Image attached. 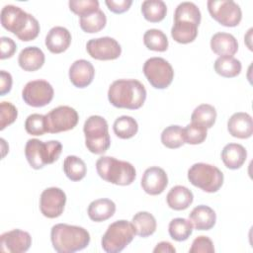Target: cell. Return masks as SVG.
<instances>
[{"label": "cell", "instance_id": "obj_30", "mask_svg": "<svg viewBox=\"0 0 253 253\" xmlns=\"http://www.w3.org/2000/svg\"><path fill=\"white\" fill-rule=\"evenodd\" d=\"M113 130L118 137L122 139H128L136 134L138 125L132 117L121 116L114 122Z\"/></svg>", "mask_w": 253, "mask_h": 253}, {"label": "cell", "instance_id": "obj_19", "mask_svg": "<svg viewBox=\"0 0 253 253\" xmlns=\"http://www.w3.org/2000/svg\"><path fill=\"white\" fill-rule=\"evenodd\" d=\"M71 43L70 32L60 26L53 27L45 37V46L51 53H61L65 51Z\"/></svg>", "mask_w": 253, "mask_h": 253}, {"label": "cell", "instance_id": "obj_41", "mask_svg": "<svg viewBox=\"0 0 253 253\" xmlns=\"http://www.w3.org/2000/svg\"><path fill=\"white\" fill-rule=\"evenodd\" d=\"M18 117L17 108L10 102L3 101L0 104V129L13 124Z\"/></svg>", "mask_w": 253, "mask_h": 253}, {"label": "cell", "instance_id": "obj_38", "mask_svg": "<svg viewBox=\"0 0 253 253\" xmlns=\"http://www.w3.org/2000/svg\"><path fill=\"white\" fill-rule=\"evenodd\" d=\"M208 128L200 124L191 123L184 128L185 143L189 144H200L203 143L208 134Z\"/></svg>", "mask_w": 253, "mask_h": 253}, {"label": "cell", "instance_id": "obj_1", "mask_svg": "<svg viewBox=\"0 0 253 253\" xmlns=\"http://www.w3.org/2000/svg\"><path fill=\"white\" fill-rule=\"evenodd\" d=\"M0 19L2 27L23 42L33 41L40 34L39 21L18 6H4L1 10Z\"/></svg>", "mask_w": 253, "mask_h": 253}, {"label": "cell", "instance_id": "obj_9", "mask_svg": "<svg viewBox=\"0 0 253 253\" xmlns=\"http://www.w3.org/2000/svg\"><path fill=\"white\" fill-rule=\"evenodd\" d=\"M143 73L156 89H165L173 81L174 70L171 64L162 57H150L143 64Z\"/></svg>", "mask_w": 253, "mask_h": 253}, {"label": "cell", "instance_id": "obj_17", "mask_svg": "<svg viewBox=\"0 0 253 253\" xmlns=\"http://www.w3.org/2000/svg\"><path fill=\"white\" fill-rule=\"evenodd\" d=\"M95 76L93 64L85 59L74 61L69 68V79L77 88H85L90 85Z\"/></svg>", "mask_w": 253, "mask_h": 253}, {"label": "cell", "instance_id": "obj_11", "mask_svg": "<svg viewBox=\"0 0 253 253\" xmlns=\"http://www.w3.org/2000/svg\"><path fill=\"white\" fill-rule=\"evenodd\" d=\"M47 132L58 133L76 126L79 116L75 109L69 106H58L45 115Z\"/></svg>", "mask_w": 253, "mask_h": 253}, {"label": "cell", "instance_id": "obj_43", "mask_svg": "<svg viewBox=\"0 0 253 253\" xmlns=\"http://www.w3.org/2000/svg\"><path fill=\"white\" fill-rule=\"evenodd\" d=\"M0 48H1L0 58L6 59V58H10L14 55V53L17 50V44L12 39H10L8 37H1Z\"/></svg>", "mask_w": 253, "mask_h": 253}, {"label": "cell", "instance_id": "obj_45", "mask_svg": "<svg viewBox=\"0 0 253 253\" xmlns=\"http://www.w3.org/2000/svg\"><path fill=\"white\" fill-rule=\"evenodd\" d=\"M12 76L9 72L5 70L0 71V95L4 96L5 94L9 93L12 88Z\"/></svg>", "mask_w": 253, "mask_h": 253}, {"label": "cell", "instance_id": "obj_33", "mask_svg": "<svg viewBox=\"0 0 253 253\" xmlns=\"http://www.w3.org/2000/svg\"><path fill=\"white\" fill-rule=\"evenodd\" d=\"M107 18L105 13L102 10H97L93 13L80 17L79 25L80 28L89 34L98 33L103 30L106 26Z\"/></svg>", "mask_w": 253, "mask_h": 253}, {"label": "cell", "instance_id": "obj_16", "mask_svg": "<svg viewBox=\"0 0 253 253\" xmlns=\"http://www.w3.org/2000/svg\"><path fill=\"white\" fill-rule=\"evenodd\" d=\"M168 185V177L166 172L157 166L147 168L141 178V187L145 193L156 196L166 189Z\"/></svg>", "mask_w": 253, "mask_h": 253}, {"label": "cell", "instance_id": "obj_20", "mask_svg": "<svg viewBox=\"0 0 253 253\" xmlns=\"http://www.w3.org/2000/svg\"><path fill=\"white\" fill-rule=\"evenodd\" d=\"M211 48L219 56H232L238 50V42L231 34L219 32L211 37Z\"/></svg>", "mask_w": 253, "mask_h": 253}, {"label": "cell", "instance_id": "obj_24", "mask_svg": "<svg viewBox=\"0 0 253 253\" xmlns=\"http://www.w3.org/2000/svg\"><path fill=\"white\" fill-rule=\"evenodd\" d=\"M194 195L185 186L177 185L173 187L167 194L166 201L169 208L175 211H183L189 208V206L193 203Z\"/></svg>", "mask_w": 253, "mask_h": 253}, {"label": "cell", "instance_id": "obj_2", "mask_svg": "<svg viewBox=\"0 0 253 253\" xmlns=\"http://www.w3.org/2000/svg\"><path fill=\"white\" fill-rule=\"evenodd\" d=\"M109 102L116 108L136 110L142 107L146 99L144 85L135 79H119L108 90Z\"/></svg>", "mask_w": 253, "mask_h": 253}, {"label": "cell", "instance_id": "obj_21", "mask_svg": "<svg viewBox=\"0 0 253 253\" xmlns=\"http://www.w3.org/2000/svg\"><path fill=\"white\" fill-rule=\"evenodd\" d=\"M190 221L198 230H210L216 221L214 211L209 206L200 205L195 207L189 214Z\"/></svg>", "mask_w": 253, "mask_h": 253}, {"label": "cell", "instance_id": "obj_46", "mask_svg": "<svg viewBox=\"0 0 253 253\" xmlns=\"http://www.w3.org/2000/svg\"><path fill=\"white\" fill-rule=\"evenodd\" d=\"M154 253H175V247L168 241L159 242L153 249Z\"/></svg>", "mask_w": 253, "mask_h": 253}, {"label": "cell", "instance_id": "obj_42", "mask_svg": "<svg viewBox=\"0 0 253 253\" xmlns=\"http://www.w3.org/2000/svg\"><path fill=\"white\" fill-rule=\"evenodd\" d=\"M190 253H213V243L208 236H198L194 239L192 246L189 250Z\"/></svg>", "mask_w": 253, "mask_h": 253}, {"label": "cell", "instance_id": "obj_23", "mask_svg": "<svg viewBox=\"0 0 253 253\" xmlns=\"http://www.w3.org/2000/svg\"><path fill=\"white\" fill-rule=\"evenodd\" d=\"M247 158L245 147L239 143H228L221 150V159L224 165L231 170L239 169Z\"/></svg>", "mask_w": 253, "mask_h": 253}, {"label": "cell", "instance_id": "obj_29", "mask_svg": "<svg viewBox=\"0 0 253 253\" xmlns=\"http://www.w3.org/2000/svg\"><path fill=\"white\" fill-rule=\"evenodd\" d=\"M213 67L214 71L218 75L226 78H232L239 75L242 65L241 62L233 56H219L215 59Z\"/></svg>", "mask_w": 253, "mask_h": 253}, {"label": "cell", "instance_id": "obj_25", "mask_svg": "<svg viewBox=\"0 0 253 253\" xmlns=\"http://www.w3.org/2000/svg\"><path fill=\"white\" fill-rule=\"evenodd\" d=\"M116 211V205L110 199H98L90 203L88 207V216L91 220L101 222L109 219Z\"/></svg>", "mask_w": 253, "mask_h": 253}, {"label": "cell", "instance_id": "obj_4", "mask_svg": "<svg viewBox=\"0 0 253 253\" xmlns=\"http://www.w3.org/2000/svg\"><path fill=\"white\" fill-rule=\"evenodd\" d=\"M96 170L103 180L119 186L130 185L136 177L131 163L111 156L100 157L96 162Z\"/></svg>", "mask_w": 253, "mask_h": 253}, {"label": "cell", "instance_id": "obj_15", "mask_svg": "<svg viewBox=\"0 0 253 253\" xmlns=\"http://www.w3.org/2000/svg\"><path fill=\"white\" fill-rule=\"evenodd\" d=\"M32 245V237L29 232L21 229H13L4 232L0 236V250L9 253H24Z\"/></svg>", "mask_w": 253, "mask_h": 253}, {"label": "cell", "instance_id": "obj_32", "mask_svg": "<svg viewBox=\"0 0 253 253\" xmlns=\"http://www.w3.org/2000/svg\"><path fill=\"white\" fill-rule=\"evenodd\" d=\"M202 15L201 11L196 4L193 2H182L180 3L174 13V22L183 21L190 22L199 27L201 23Z\"/></svg>", "mask_w": 253, "mask_h": 253}, {"label": "cell", "instance_id": "obj_6", "mask_svg": "<svg viewBox=\"0 0 253 253\" xmlns=\"http://www.w3.org/2000/svg\"><path fill=\"white\" fill-rule=\"evenodd\" d=\"M85 134V145L87 149L94 154L105 153L110 145L111 138L107 121L101 116L89 117L83 126Z\"/></svg>", "mask_w": 253, "mask_h": 253}, {"label": "cell", "instance_id": "obj_10", "mask_svg": "<svg viewBox=\"0 0 253 253\" xmlns=\"http://www.w3.org/2000/svg\"><path fill=\"white\" fill-rule=\"evenodd\" d=\"M207 5L211 18L224 27H236L242 19L239 5L232 0H209Z\"/></svg>", "mask_w": 253, "mask_h": 253}, {"label": "cell", "instance_id": "obj_8", "mask_svg": "<svg viewBox=\"0 0 253 253\" xmlns=\"http://www.w3.org/2000/svg\"><path fill=\"white\" fill-rule=\"evenodd\" d=\"M188 179L192 185L207 193L217 192L223 184V174L215 166L207 163H195L188 170Z\"/></svg>", "mask_w": 253, "mask_h": 253}, {"label": "cell", "instance_id": "obj_28", "mask_svg": "<svg viewBox=\"0 0 253 253\" xmlns=\"http://www.w3.org/2000/svg\"><path fill=\"white\" fill-rule=\"evenodd\" d=\"M141 13L150 23L162 21L167 14V6L162 0H145L141 4Z\"/></svg>", "mask_w": 253, "mask_h": 253}, {"label": "cell", "instance_id": "obj_44", "mask_svg": "<svg viewBox=\"0 0 253 253\" xmlns=\"http://www.w3.org/2000/svg\"><path fill=\"white\" fill-rule=\"evenodd\" d=\"M108 9L116 14H122L124 12H126L129 7L132 4L131 0H119V1H115V0H106L105 1Z\"/></svg>", "mask_w": 253, "mask_h": 253}, {"label": "cell", "instance_id": "obj_5", "mask_svg": "<svg viewBox=\"0 0 253 253\" xmlns=\"http://www.w3.org/2000/svg\"><path fill=\"white\" fill-rule=\"evenodd\" d=\"M61 151L62 144L58 140L43 142L37 138H31L25 146L26 158L30 166L36 170L55 162L59 158Z\"/></svg>", "mask_w": 253, "mask_h": 253}, {"label": "cell", "instance_id": "obj_34", "mask_svg": "<svg viewBox=\"0 0 253 253\" xmlns=\"http://www.w3.org/2000/svg\"><path fill=\"white\" fill-rule=\"evenodd\" d=\"M168 231L172 239L179 242L185 241L193 232V224L190 219L188 220L183 217H176L170 221Z\"/></svg>", "mask_w": 253, "mask_h": 253}, {"label": "cell", "instance_id": "obj_12", "mask_svg": "<svg viewBox=\"0 0 253 253\" xmlns=\"http://www.w3.org/2000/svg\"><path fill=\"white\" fill-rule=\"evenodd\" d=\"M53 88L45 80L39 79L28 82L22 91V98L31 107H44L53 99Z\"/></svg>", "mask_w": 253, "mask_h": 253}, {"label": "cell", "instance_id": "obj_22", "mask_svg": "<svg viewBox=\"0 0 253 253\" xmlns=\"http://www.w3.org/2000/svg\"><path fill=\"white\" fill-rule=\"evenodd\" d=\"M45 57L42 50L37 46H27L21 50L18 63L25 71H36L44 63Z\"/></svg>", "mask_w": 253, "mask_h": 253}, {"label": "cell", "instance_id": "obj_3", "mask_svg": "<svg viewBox=\"0 0 253 253\" xmlns=\"http://www.w3.org/2000/svg\"><path fill=\"white\" fill-rule=\"evenodd\" d=\"M50 240L56 252L73 253L89 245L90 234L81 226L57 223L51 227Z\"/></svg>", "mask_w": 253, "mask_h": 253}, {"label": "cell", "instance_id": "obj_26", "mask_svg": "<svg viewBox=\"0 0 253 253\" xmlns=\"http://www.w3.org/2000/svg\"><path fill=\"white\" fill-rule=\"evenodd\" d=\"M131 223L133 225L135 234L140 237H147L152 235L156 230V219L148 211H138L132 217Z\"/></svg>", "mask_w": 253, "mask_h": 253}, {"label": "cell", "instance_id": "obj_37", "mask_svg": "<svg viewBox=\"0 0 253 253\" xmlns=\"http://www.w3.org/2000/svg\"><path fill=\"white\" fill-rule=\"evenodd\" d=\"M161 142L167 148L175 149L181 147L185 143L184 128L177 125L167 126L161 133Z\"/></svg>", "mask_w": 253, "mask_h": 253}, {"label": "cell", "instance_id": "obj_18", "mask_svg": "<svg viewBox=\"0 0 253 253\" xmlns=\"http://www.w3.org/2000/svg\"><path fill=\"white\" fill-rule=\"evenodd\" d=\"M227 129L233 137L249 138L253 133L252 117L243 112L233 114L227 122Z\"/></svg>", "mask_w": 253, "mask_h": 253}, {"label": "cell", "instance_id": "obj_39", "mask_svg": "<svg viewBox=\"0 0 253 253\" xmlns=\"http://www.w3.org/2000/svg\"><path fill=\"white\" fill-rule=\"evenodd\" d=\"M25 129L32 135H42L47 132L45 115L32 114L25 122Z\"/></svg>", "mask_w": 253, "mask_h": 253}, {"label": "cell", "instance_id": "obj_35", "mask_svg": "<svg viewBox=\"0 0 253 253\" xmlns=\"http://www.w3.org/2000/svg\"><path fill=\"white\" fill-rule=\"evenodd\" d=\"M216 120L215 108L210 104L199 105L191 116L192 123L200 124L207 128H211Z\"/></svg>", "mask_w": 253, "mask_h": 253}, {"label": "cell", "instance_id": "obj_36", "mask_svg": "<svg viewBox=\"0 0 253 253\" xmlns=\"http://www.w3.org/2000/svg\"><path fill=\"white\" fill-rule=\"evenodd\" d=\"M144 45L154 51H165L168 48V39L166 35L158 29L147 30L143 35Z\"/></svg>", "mask_w": 253, "mask_h": 253}, {"label": "cell", "instance_id": "obj_13", "mask_svg": "<svg viewBox=\"0 0 253 253\" xmlns=\"http://www.w3.org/2000/svg\"><path fill=\"white\" fill-rule=\"evenodd\" d=\"M86 49L92 58L98 60H114L120 57L122 53L120 43L110 37L89 40Z\"/></svg>", "mask_w": 253, "mask_h": 253}, {"label": "cell", "instance_id": "obj_31", "mask_svg": "<svg viewBox=\"0 0 253 253\" xmlns=\"http://www.w3.org/2000/svg\"><path fill=\"white\" fill-rule=\"evenodd\" d=\"M63 171L71 181L82 180L87 172L85 162L75 155H68L63 161Z\"/></svg>", "mask_w": 253, "mask_h": 253}, {"label": "cell", "instance_id": "obj_14", "mask_svg": "<svg viewBox=\"0 0 253 253\" xmlns=\"http://www.w3.org/2000/svg\"><path fill=\"white\" fill-rule=\"evenodd\" d=\"M66 203V195L60 188L50 187L42 191L40 198V210L47 218L61 215Z\"/></svg>", "mask_w": 253, "mask_h": 253}, {"label": "cell", "instance_id": "obj_7", "mask_svg": "<svg viewBox=\"0 0 253 253\" xmlns=\"http://www.w3.org/2000/svg\"><path fill=\"white\" fill-rule=\"evenodd\" d=\"M134 235L135 231L131 222L125 219L114 221L102 237V248L107 253H119L132 241Z\"/></svg>", "mask_w": 253, "mask_h": 253}, {"label": "cell", "instance_id": "obj_27", "mask_svg": "<svg viewBox=\"0 0 253 253\" xmlns=\"http://www.w3.org/2000/svg\"><path fill=\"white\" fill-rule=\"evenodd\" d=\"M171 36L179 43H190L198 36V26L190 22L176 21L171 29Z\"/></svg>", "mask_w": 253, "mask_h": 253}, {"label": "cell", "instance_id": "obj_40", "mask_svg": "<svg viewBox=\"0 0 253 253\" xmlns=\"http://www.w3.org/2000/svg\"><path fill=\"white\" fill-rule=\"evenodd\" d=\"M68 5L70 11L80 17L99 10V2L97 0H70Z\"/></svg>", "mask_w": 253, "mask_h": 253}]
</instances>
